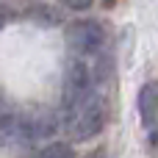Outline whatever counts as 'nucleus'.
Here are the masks:
<instances>
[{"mask_svg": "<svg viewBox=\"0 0 158 158\" xmlns=\"http://www.w3.org/2000/svg\"><path fill=\"white\" fill-rule=\"evenodd\" d=\"M106 125V103L97 94H89L69 117H67V128L72 133V139L86 142L92 136H97Z\"/></svg>", "mask_w": 158, "mask_h": 158, "instance_id": "1", "label": "nucleus"}, {"mask_svg": "<svg viewBox=\"0 0 158 158\" xmlns=\"http://www.w3.org/2000/svg\"><path fill=\"white\" fill-rule=\"evenodd\" d=\"M89 94H92V72L81 58H75V61H69V67L64 72V89H61L64 117H69Z\"/></svg>", "mask_w": 158, "mask_h": 158, "instance_id": "2", "label": "nucleus"}, {"mask_svg": "<svg viewBox=\"0 0 158 158\" xmlns=\"http://www.w3.org/2000/svg\"><path fill=\"white\" fill-rule=\"evenodd\" d=\"M64 36H67V44H69V50L75 56H92V53H97L103 47L106 31L94 19H75V22L67 25Z\"/></svg>", "mask_w": 158, "mask_h": 158, "instance_id": "3", "label": "nucleus"}, {"mask_svg": "<svg viewBox=\"0 0 158 158\" xmlns=\"http://www.w3.org/2000/svg\"><path fill=\"white\" fill-rule=\"evenodd\" d=\"M139 114L144 119V125H153L158 117V83L147 81L139 92Z\"/></svg>", "mask_w": 158, "mask_h": 158, "instance_id": "4", "label": "nucleus"}, {"mask_svg": "<svg viewBox=\"0 0 158 158\" xmlns=\"http://www.w3.org/2000/svg\"><path fill=\"white\" fill-rule=\"evenodd\" d=\"M36 158H75V153H72V147L64 144V142H50V144H44V147L36 153Z\"/></svg>", "mask_w": 158, "mask_h": 158, "instance_id": "5", "label": "nucleus"}, {"mask_svg": "<svg viewBox=\"0 0 158 158\" xmlns=\"http://www.w3.org/2000/svg\"><path fill=\"white\" fill-rule=\"evenodd\" d=\"M0 128H17V117H14V108L0 100Z\"/></svg>", "mask_w": 158, "mask_h": 158, "instance_id": "6", "label": "nucleus"}, {"mask_svg": "<svg viewBox=\"0 0 158 158\" xmlns=\"http://www.w3.org/2000/svg\"><path fill=\"white\" fill-rule=\"evenodd\" d=\"M61 3H64L67 8H72V11H86L94 0H61Z\"/></svg>", "mask_w": 158, "mask_h": 158, "instance_id": "7", "label": "nucleus"}, {"mask_svg": "<svg viewBox=\"0 0 158 158\" xmlns=\"http://www.w3.org/2000/svg\"><path fill=\"white\" fill-rule=\"evenodd\" d=\"M92 158H106V156H103V153H94V156H92Z\"/></svg>", "mask_w": 158, "mask_h": 158, "instance_id": "8", "label": "nucleus"}]
</instances>
